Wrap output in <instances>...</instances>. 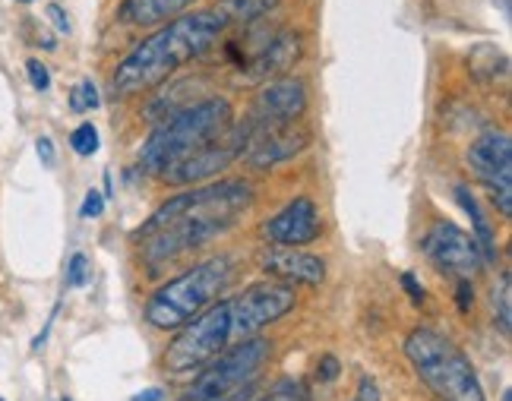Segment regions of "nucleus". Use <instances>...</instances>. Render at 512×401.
<instances>
[{
    "mask_svg": "<svg viewBox=\"0 0 512 401\" xmlns=\"http://www.w3.org/2000/svg\"><path fill=\"white\" fill-rule=\"evenodd\" d=\"M250 203L253 187L244 180H219L184 190L155 209L143 228L133 231V244L140 247L143 263L155 269L228 231Z\"/></svg>",
    "mask_w": 512,
    "mask_h": 401,
    "instance_id": "f257e3e1",
    "label": "nucleus"
},
{
    "mask_svg": "<svg viewBox=\"0 0 512 401\" xmlns=\"http://www.w3.org/2000/svg\"><path fill=\"white\" fill-rule=\"evenodd\" d=\"M231 29L225 13L219 7L196 10L171 19L159 32H152L146 42L136 45L111 76V89L117 95H140L155 86H162L190 60L203 57L219 38Z\"/></svg>",
    "mask_w": 512,
    "mask_h": 401,
    "instance_id": "f03ea898",
    "label": "nucleus"
},
{
    "mask_svg": "<svg viewBox=\"0 0 512 401\" xmlns=\"http://www.w3.org/2000/svg\"><path fill=\"white\" fill-rule=\"evenodd\" d=\"M231 124H234V108L222 95H212L196 105L174 111L155 124V130L143 143L140 168L149 174H162L165 168L181 162V158L190 155L193 149H200L209 143V139L225 133Z\"/></svg>",
    "mask_w": 512,
    "mask_h": 401,
    "instance_id": "7ed1b4c3",
    "label": "nucleus"
},
{
    "mask_svg": "<svg viewBox=\"0 0 512 401\" xmlns=\"http://www.w3.org/2000/svg\"><path fill=\"white\" fill-rule=\"evenodd\" d=\"M234 278V266L228 256H212L190 266L146 300V323L159 332H177L193 323L203 310H209L222 297Z\"/></svg>",
    "mask_w": 512,
    "mask_h": 401,
    "instance_id": "20e7f679",
    "label": "nucleus"
},
{
    "mask_svg": "<svg viewBox=\"0 0 512 401\" xmlns=\"http://www.w3.org/2000/svg\"><path fill=\"white\" fill-rule=\"evenodd\" d=\"M405 357L440 401H487L471 360L446 335L418 326L405 338Z\"/></svg>",
    "mask_w": 512,
    "mask_h": 401,
    "instance_id": "39448f33",
    "label": "nucleus"
},
{
    "mask_svg": "<svg viewBox=\"0 0 512 401\" xmlns=\"http://www.w3.org/2000/svg\"><path fill=\"white\" fill-rule=\"evenodd\" d=\"M272 345L269 338H247L225 348L219 357H212L209 364L196 373V379L187 386L181 401H244L250 395V386L260 367L269 360Z\"/></svg>",
    "mask_w": 512,
    "mask_h": 401,
    "instance_id": "423d86ee",
    "label": "nucleus"
},
{
    "mask_svg": "<svg viewBox=\"0 0 512 401\" xmlns=\"http://www.w3.org/2000/svg\"><path fill=\"white\" fill-rule=\"evenodd\" d=\"M234 342V326H231V307L228 300H215L209 310L177 329L171 345L165 348V370L177 379L196 376L212 357H219Z\"/></svg>",
    "mask_w": 512,
    "mask_h": 401,
    "instance_id": "0eeeda50",
    "label": "nucleus"
},
{
    "mask_svg": "<svg viewBox=\"0 0 512 401\" xmlns=\"http://www.w3.org/2000/svg\"><path fill=\"white\" fill-rule=\"evenodd\" d=\"M298 304V294L291 285L282 282H260L250 285L241 294L228 297L231 307V326H234V342H247L256 338L266 326L279 323Z\"/></svg>",
    "mask_w": 512,
    "mask_h": 401,
    "instance_id": "6e6552de",
    "label": "nucleus"
},
{
    "mask_svg": "<svg viewBox=\"0 0 512 401\" xmlns=\"http://www.w3.org/2000/svg\"><path fill=\"white\" fill-rule=\"evenodd\" d=\"M465 165L487 187L503 218L512 215V139L506 130H487L465 152Z\"/></svg>",
    "mask_w": 512,
    "mask_h": 401,
    "instance_id": "1a4fd4ad",
    "label": "nucleus"
},
{
    "mask_svg": "<svg viewBox=\"0 0 512 401\" xmlns=\"http://www.w3.org/2000/svg\"><path fill=\"white\" fill-rule=\"evenodd\" d=\"M247 127L244 124H231L225 133H219L215 139H209L206 146L193 149L190 155H184L181 162H174L171 168H165L159 177L171 187H190L200 184V180H209L215 174H222L231 162H238L247 149Z\"/></svg>",
    "mask_w": 512,
    "mask_h": 401,
    "instance_id": "9d476101",
    "label": "nucleus"
},
{
    "mask_svg": "<svg viewBox=\"0 0 512 401\" xmlns=\"http://www.w3.org/2000/svg\"><path fill=\"white\" fill-rule=\"evenodd\" d=\"M421 250L433 263V269H440L443 275H456L459 282L462 278L471 282V275H475L484 263L475 237L452 222L430 225V231L421 240Z\"/></svg>",
    "mask_w": 512,
    "mask_h": 401,
    "instance_id": "9b49d317",
    "label": "nucleus"
},
{
    "mask_svg": "<svg viewBox=\"0 0 512 401\" xmlns=\"http://www.w3.org/2000/svg\"><path fill=\"white\" fill-rule=\"evenodd\" d=\"M307 111V86L298 76H282L266 83L253 98V108L244 120L247 133L266 130V127H282V124H298Z\"/></svg>",
    "mask_w": 512,
    "mask_h": 401,
    "instance_id": "f8f14e48",
    "label": "nucleus"
},
{
    "mask_svg": "<svg viewBox=\"0 0 512 401\" xmlns=\"http://www.w3.org/2000/svg\"><path fill=\"white\" fill-rule=\"evenodd\" d=\"M320 231H323V218H320V209L310 196L291 199L282 212H275L272 218L263 222V237L272 247H294L298 250V247L313 244V240L320 237Z\"/></svg>",
    "mask_w": 512,
    "mask_h": 401,
    "instance_id": "ddd939ff",
    "label": "nucleus"
},
{
    "mask_svg": "<svg viewBox=\"0 0 512 401\" xmlns=\"http://www.w3.org/2000/svg\"><path fill=\"white\" fill-rule=\"evenodd\" d=\"M310 146V130L301 124H282V127H266L253 130L247 139V149L241 158H247L250 168H275L288 162V158L301 155Z\"/></svg>",
    "mask_w": 512,
    "mask_h": 401,
    "instance_id": "4468645a",
    "label": "nucleus"
},
{
    "mask_svg": "<svg viewBox=\"0 0 512 401\" xmlns=\"http://www.w3.org/2000/svg\"><path fill=\"white\" fill-rule=\"evenodd\" d=\"M260 269L282 285H323L326 263L320 256L294 250V247H266L260 250Z\"/></svg>",
    "mask_w": 512,
    "mask_h": 401,
    "instance_id": "2eb2a0df",
    "label": "nucleus"
},
{
    "mask_svg": "<svg viewBox=\"0 0 512 401\" xmlns=\"http://www.w3.org/2000/svg\"><path fill=\"white\" fill-rule=\"evenodd\" d=\"M196 0H124L121 19L127 26H159L171 19L184 16Z\"/></svg>",
    "mask_w": 512,
    "mask_h": 401,
    "instance_id": "dca6fc26",
    "label": "nucleus"
},
{
    "mask_svg": "<svg viewBox=\"0 0 512 401\" xmlns=\"http://www.w3.org/2000/svg\"><path fill=\"white\" fill-rule=\"evenodd\" d=\"M301 54V42L294 35H279V38H272V42L266 48H260V54H256L250 64H247V76H275V73H285L294 60H298Z\"/></svg>",
    "mask_w": 512,
    "mask_h": 401,
    "instance_id": "f3484780",
    "label": "nucleus"
},
{
    "mask_svg": "<svg viewBox=\"0 0 512 401\" xmlns=\"http://www.w3.org/2000/svg\"><path fill=\"white\" fill-rule=\"evenodd\" d=\"M456 199L462 203V209L468 212L471 218V237H475V244L481 250V259H487V263H494L497 259V237H494V228H490L487 215L478 203V196L471 193V187L465 184H456Z\"/></svg>",
    "mask_w": 512,
    "mask_h": 401,
    "instance_id": "a211bd4d",
    "label": "nucleus"
},
{
    "mask_svg": "<svg viewBox=\"0 0 512 401\" xmlns=\"http://www.w3.org/2000/svg\"><path fill=\"white\" fill-rule=\"evenodd\" d=\"M215 7L225 13L231 26H247L279 7V0H222V4H215Z\"/></svg>",
    "mask_w": 512,
    "mask_h": 401,
    "instance_id": "6ab92c4d",
    "label": "nucleus"
},
{
    "mask_svg": "<svg viewBox=\"0 0 512 401\" xmlns=\"http://www.w3.org/2000/svg\"><path fill=\"white\" fill-rule=\"evenodd\" d=\"M490 307H494V319L503 335H509L512 329V278L500 275V282L490 291Z\"/></svg>",
    "mask_w": 512,
    "mask_h": 401,
    "instance_id": "aec40b11",
    "label": "nucleus"
},
{
    "mask_svg": "<svg viewBox=\"0 0 512 401\" xmlns=\"http://www.w3.org/2000/svg\"><path fill=\"white\" fill-rule=\"evenodd\" d=\"M98 146H102V139H98L95 124H80V127H76V130L70 133V149H73L76 155L89 158V155L98 152Z\"/></svg>",
    "mask_w": 512,
    "mask_h": 401,
    "instance_id": "412c9836",
    "label": "nucleus"
},
{
    "mask_svg": "<svg viewBox=\"0 0 512 401\" xmlns=\"http://www.w3.org/2000/svg\"><path fill=\"white\" fill-rule=\"evenodd\" d=\"M70 108L76 114L83 111H95L98 108V89L92 86V79H83V83H76L73 92H70Z\"/></svg>",
    "mask_w": 512,
    "mask_h": 401,
    "instance_id": "4be33fe9",
    "label": "nucleus"
},
{
    "mask_svg": "<svg viewBox=\"0 0 512 401\" xmlns=\"http://www.w3.org/2000/svg\"><path fill=\"white\" fill-rule=\"evenodd\" d=\"M89 275H92V266H89V259L83 253H73L70 256V263H67V285L70 288H83L89 282Z\"/></svg>",
    "mask_w": 512,
    "mask_h": 401,
    "instance_id": "5701e85b",
    "label": "nucleus"
},
{
    "mask_svg": "<svg viewBox=\"0 0 512 401\" xmlns=\"http://www.w3.org/2000/svg\"><path fill=\"white\" fill-rule=\"evenodd\" d=\"M256 401H310V395L301 383H279L269 395L256 398Z\"/></svg>",
    "mask_w": 512,
    "mask_h": 401,
    "instance_id": "b1692460",
    "label": "nucleus"
},
{
    "mask_svg": "<svg viewBox=\"0 0 512 401\" xmlns=\"http://www.w3.org/2000/svg\"><path fill=\"white\" fill-rule=\"evenodd\" d=\"M26 73H29V83H32L35 92H48L51 89V73H48V67L38 57L26 60Z\"/></svg>",
    "mask_w": 512,
    "mask_h": 401,
    "instance_id": "393cba45",
    "label": "nucleus"
},
{
    "mask_svg": "<svg viewBox=\"0 0 512 401\" xmlns=\"http://www.w3.org/2000/svg\"><path fill=\"white\" fill-rule=\"evenodd\" d=\"M102 212H105V196L98 190H89L86 199H83V206H80V215L83 218H98Z\"/></svg>",
    "mask_w": 512,
    "mask_h": 401,
    "instance_id": "a878e982",
    "label": "nucleus"
},
{
    "mask_svg": "<svg viewBox=\"0 0 512 401\" xmlns=\"http://www.w3.org/2000/svg\"><path fill=\"white\" fill-rule=\"evenodd\" d=\"M354 401H380V386L373 383L370 376H361V383H358V395H354Z\"/></svg>",
    "mask_w": 512,
    "mask_h": 401,
    "instance_id": "bb28decb",
    "label": "nucleus"
},
{
    "mask_svg": "<svg viewBox=\"0 0 512 401\" xmlns=\"http://www.w3.org/2000/svg\"><path fill=\"white\" fill-rule=\"evenodd\" d=\"M402 288L408 291L411 304H424V288L418 285V278L411 275V272H405V275H402Z\"/></svg>",
    "mask_w": 512,
    "mask_h": 401,
    "instance_id": "cd10ccee",
    "label": "nucleus"
},
{
    "mask_svg": "<svg viewBox=\"0 0 512 401\" xmlns=\"http://www.w3.org/2000/svg\"><path fill=\"white\" fill-rule=\"evenodd\" d=\"M456 297H459V310H462V313H468V310H471V304H475V288H471L468 278H462V282H459Z\"/></svg>",
    "mask_w": 512,
    "mask_h": 401,
    "instance_id": "c85d7f7f",
    "label": "nucleus"
},
{
    "mask_svg": "<svg viewBox=\"0 0 512 401\" xmlns=\"http://www.w3.org/2000/svg\"><path fill=\"white\" fill-rule=\"evenodd\" d=\"M336 376H339V360L336 357H323L320 367H317V379H323V383H332Z\"/></svg>",
    "mask_w": 512,
    "mask_h": 401,
    "instance_id": "c756f323",
    "label": "nucleus"
},
{
    "mask_svg": "<svg viewBox=\"0 0 512 401\" xmlns=\"http://www.w3.org/2000/svg\"><path fill=\"white\" fill-rule=\"evenodd\" d=\"M48 16L54 19V29H57V32L70 35V16L64 13V7H61V4H51V7H48Z\"/></svg>",
    "mask_w": 512,
    "mask_h": 401,
    "instance_id": "7c9ffc66",
    "label": "nucleus"
},
{
    "mask_svg": "<svg viewBox=\"0 0 512 401\" xmlns=\"http://www.w3.org/2000/svg\"><path fill=\"white\" fill-rule=\"evenodd\" d=\"M35 149H38V158H42V165L51 168L54 165V143H51V139L48 136H38L35 139Z\"/></svg>",
    "mask_w": 512,
    "mask_h": 401,
    "instance_id": "2f4dec72",
    "label": "nucleus"
},
{
    "mask_svg": "<svg viewBox=\"0 0 512 401\" xmlns=\"http://www.w3.org/2000/svg\"><path fill=\"white\" fill-rule=\"evenodd\" d=\"M130 401H165V392L159 386H152V389H143V392H136Z\"/></svg>",
    "mask_w": 512,
    "mask_h": 401,
    "instance_id": "473e14b6",
    "label": "nucleus"
},
{
    "mask_svg": "<svg viewBox=\"0 0 512 401\" xmlns=\"http://www.w3.org/2000/svg\"><path fill=\"white\" fill-rule=\"evenodd\" d=\"M19 4H32V0H19Z\"/></svg>",
    "mask_w": 512,
    "mask_h": 401,
    "instance_id": "72a5a7b5",
    "label": "nucleus"
},
{
    "mask_svg": "<svg viewBox=\"0 0 512 401\" xmlns=\"http://www.w3.org/2000/svg\"><path fill=\"white\" fill-rule=\"evenodd\" d=\"M0 401H4V398H0Z\"/></svg>",
    "mask_w": 512,
    "mask_h": 401,
    "instance_id": "f704fd0d",
    "label": "nucleus"
}]
</instances>
